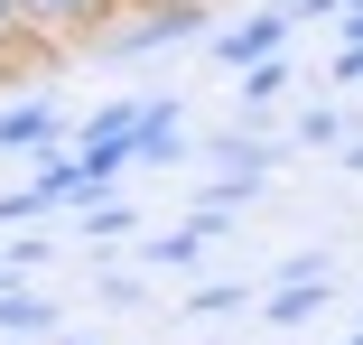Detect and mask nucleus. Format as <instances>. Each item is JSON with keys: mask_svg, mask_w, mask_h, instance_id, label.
I'll use <instances>...</instances> for the list:
<instances>
[{"mask_svg": "<svg viewBox=\"0 0 363 345\" xmlns=\"http://www.w3.org/2000/svg\"><path fill=\"white\" fill-rule=\"evenodd\" d=\"M205 28V10L196 0H130V10L94 38L103 56H159V47H177V38H196Z\"/></svg>", "mask_w": 363, "mask_h": 345, "instance_id": "1", "label": "nucleus"}, {"mask_svg": "<svg viewBox=\"0 0 363 345\" xmlns=\"http://www.w3.org/2000/svg\"><path fill=\"white\" fill-rule=\"evenodd\" d=\"M10 10H19L28 38H103L130 0H10Z\"/></svg>", "mask_w": 363, "mask_h": 345, "instance_id": "2", "label": "nucleus"}, {"mask_svg": "<svg viewBox=\"0 0 363 345\" xmlns=\"http://www.w3.org/2000/svg\"><path fill=\"white\" fill-rule=\"evenodd\" d=\"M130 141H140V103H103V112H84V150H75V159L112 187V177L130 168Z\"/></svg>", "mask_w": 363, "mask_h": 345, "instance_id": "3", "label": "nucleus"}, {"mask_svg": "<svg viewBox=\"0 0 363 345\" xmlns=\"http://www.w3.org/2000/svg\"><path fill=\"white\" fill-rule=\"evenodd\" d=\"M214 234H233V205H205V196H196V215H186L177 234H150V243H140V261H150V270H186V261H205Z\"/></svg>", "mask_w": 363, "mask_h": 345, "instance_id": "4", "label": "nucleus"}, {"mask_svg": "<svg viewBox=\"0 0 363 345\" xmlns=\"http://www.w3.org/2000/svg\"><path fill=\"white\" fill-rule=\"evenodd\" d=\"M289 19H298V10H252V19H233V28H214V65L242 75V65L279 56V47H289Z\"/></svg>", "mask_w": 363, "mask_h": 345, "instance_id": "5", "label": "nucleus"}, {"mask_svg": "<svg viewBox=\"0 0 363 345\" xmlns=\"http://www.w3.org/2000/svg\"><path fill=\"white\" fill-rule=\"evenodd\" d=\"M177 159H186L177 103H140V141H130V168H177Z\"/></svg>", "mask_w": 363, "mask_h": 345, "instance_id": "6", "label": "nucleus"}, {"mask_svg": "<svg viewBox=\"0 0 363 345\" xmlns=\"http://www.w3.org/2000/svg\"><path fill=\"white\" fill-rule=\"evenodd\" d=\"M326 299H335L326 280H279V290L261 299V317H270V336H298V327H308V317H317Z\"/></svg>", "mask_w": 363, "mask_h": 345, "instance_id": "7", "label": "nucleus"}, {"mask_svg": "<svg viewBox=\"0 0 363 345\" xmlns=\"http://www.w3.org/2000/svg\"><path fill=\"white\" fill-rule=\"evenodd\" d=\"M0 336H56V299H38L28 280H0Z\"/></svg>", "mask_w": 363, "mask_h": 345, "instance_id": "8", "label": "nucleus"}, {"mask_svg": "<svg viewBox=\"0 0 363 345\" xmlns=\"http://www.w3.org/2000/svg\"><path fill=\"white\" fill-rule=\"evenodd\" d=\"M47 141H56V103L47 94H28V103L0 112V150H47Z\"/></svg>", "mask_w": 363, "mask_h": 345, "instance_id": "9", "label": "nucleus"}, {"mask_svg": "<svg viewBox=\"0 0 363 345\" xmlns=\"http://www.w3.org/2000/svg\"><path fill=\"white\" fill-rule=\"evenodd\" d=\"M279 94H289V56H261V65H242V112L261 121V112H279ZM242 121V131H252Z\"/></svg>", "mask_w": 363, "mask_h": 345, "instance_id": "10", "label": "nucleus"}, {"mask_svg": "<svg viewBox=\"0 0 363 345\" xmlns=\"http://www.w3.org/2000/svg\"><path fill=\"white\" fill-rule=\"evenodd\" d=\"M121 234H140V215H130L121 196H94L84 205V243H121Z\"/></svg>", "mask_w": 363, "mask_h": 345, "instance_id": "11", "label": "nucleus"}, {"mask_svg": "<svg viewBox=\"0 0 363 345\" xmlns=\"http://www.w3.org/2000/svg\"><path fill=\"white\" fill-rule=\"evenodd\" d=\"M233 308H252L242 280H196V290H186V317H233Z\"/></svg>", "mask_w": 363, "mask_h": 345, "instance_id": "12", "label": "nucleus"}, {"mask_svg": "<svg viewBox=\"0 0 363 345\" xmlns=\"http://www.w3.org/2000/svg\"><path fill=\"white\" fill-rule=\"evenodd\" d=\"M289 131H298L308 150H345V112H335V103H308V112L289 121Z\"/></svg>", "mask_w": 363, "mask_h": 345, "instance_id": "13", "label": "nucleus"}, {"mask_svg": "<svg viewBox=\"0 0 363 345\" xmlns=\"http://www.w3.org/2000/svg\"><path fill=\"white\" fill-rule=\"evenodd\" d=\"M47 252H56V243H38V234H19L10 252H0V280H28V270H47Z\"/></svg>", "mask_w": 363, "mask_h": 345, "instance_id": "14", "label": "nucleus"}, {"mask_svg": "<svg viewBox=\"0 0 363 345\" xmlns=\"http://www.w3.org/2000/svg\"><path fill=\"white\" fill-rule=\"evenodd\" d=\"M28 215H47V196H38V177H28V187H10V196H0V224H28Z\"/></svg>", "mask_w": 363, "mask_h": 345, "instance_id": "15", "label": "nucleus"}, {"mask_svg": "<svg viewBox=\"0 0 363 345\" xmlns=\"http://www.w3.org/2000/svg\"><path fill=\"white\" fill-rule=\"evenodd\" d=\"M103 308H140V280H130V270H103Z\"/></svg>", "mask_w": 363, "mask_h": 345, "instance_id": "16", "label": "nucleus"}, {"mask_svg": "<svg viewBox=\"0 0 363 345\" xmlns=\"http://www.w3.org/2000/svg\"><path fill=\"white\" fill-rule=\"evenodd\" d=\"M335 84H354V94H363V47H345V56H335Z\"/></svg>", "mask_w": 363, "mask_h": 345, "instance_id": "17", "label": "nucleus"}, {"mask_svg": "<svg viewBox=\"0 0 363 345\" xmlns=\"http://www.w3.org/2000/svg\"><path fill=\"white\" fill-rule=\"evenodd\" d=\"M335 159H345V168L363 177V131H345V150H335Z\"/></svg>", "mask_w": 363, "mask_h": 345, "instance_id": "18", "label": "nucleus"}, {"mask_svg": "<svg viewBox=\"0 0 363 345\" xmlns=\"http://www.w3.org/2000/svg\"><path fill=\"white\" fill-rule=\"evenodd\" d=\"M289 10H298V19H326V10H345V0H289Z\"/></svg>", "mask_w": 363, "mask_h": 345, "instance_id": "19", "label": "nucleus"}, {"mask_svg": "<svg viewBox=\"0 0 363 345\" xmlns=\"http://www.w3.org/2000/svg\"><path fill=\"white\" fill-rule=\"evenodd\" d=\"M10 38H19V10H10V0H0V47H10Z\"/></svg>", "mask_w": 363, "mask_h": 345, "instance_id": "20", "label": "nucleus"}, {"mask_svg": "<svg viewBox=\"0 0 363 345\" xmlns=\"http://www.w3.org/2000/svg\"><path fill=\"white\" fill-rule=\"evenodd\" d=\"M0 345H38V336H0Z\"/></svg>", "mask_w": 363, "mask_h": 345, "instance_id": "21", "label": "nucleus"}, {"mask_svg": "<svg viewBox=\"0 0 363 345\" xmlns=\"http://www.w3.org/2000/svg\"><path fill=\"white\" fill-rule=\"evenodd\" d=\"M345 10H363V0H345ZM345 10H335V19H345Z\"/></svg>", "mask_w": 363, "mask_h": 345, "instance_id": "22", "label": "nucleus"}, {"mask_svg": "<svg viewBox=\"0 0 363 345\" xmlns=\"http://www.w3.org/2000/svg\"><path fill=\"white\" fill-rule=\"evenodd\" d=\"M56 345H84V336H56Z\"/></svg>", "mask_w": 363, "mask_h": 345, "instance_id": "23", "label": "nucleus"}, {"mask_svg": "<svg viewBox=\"0 0 363 345\" xmlns=\"http://www.w3.org/2000/svg\"><path fill=\"white\" fill-rule=\"evenodd\" d=\"M196 10H205V0H196Z\"/></svg>", "mask_w": 363, "mask_h": 345, "instance_id": "24", "label": "nucleus"}, {"mask_svg": "<svg viewBox=\"0 0 363 345\" xmlns=\"http://www.w3.org/2000/svg\"><path fill=\"white\" fill-rule=\"evenodd\" d=\"M354 308H363V299H354Z\"/></svg>", "mask_w": 363, "mask_h": 345, "instance_id": "25", "label": "nucleus"}, {"mask_svg": "<svg viewBox=\"0 0 363 345\" xmlns=\"http://www.w3.org/2000/svg\"><path fill=\"white\" fill-rule=\"evenodd\" d=\"M279 345H289V336H279Z\"/></svg>", "mask_w": 363, "mask_h": 345, "instance_id": "26", "label": "nucleus"}]
</instances>
